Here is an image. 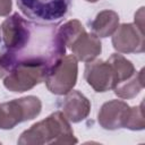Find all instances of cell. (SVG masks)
<instances>
[{
    "instance_id": "21",
    "label": "cell",
    "mask_w": 145,
    "mask_h": 145,
    "mask_svg": "<svg viewBox=\"0 0 145 145\" xmlns=\"http://www.w3.org/2000/svg\"><path fill=\"white\" fill-rule=\"evenodd\" d=\"M0 31H1V27H0ZM0 41H1V33H0Z\"/></svg>"
},
{
    "instance_id": "8",
    "label": "cell",
    "mask_w": 145,
    "mask_h": 145,
    "mask_svg": "<svg viewBox=\"0 0 145 145\" xmlns=\"http://www.w3.org/2000/svg\"><path fill=\"white\" fill-rule=\"evenodd\" d=\"M84 78L87 84L97 93H104L113 89L117 84L116 74L108 61L95 59L86 62Z\"/></svg>"
},
{
    "instance_id": "20",
    "label": "cell",
    "mask_w": 145,
    "mask_h": 145,
    "mask_svg": "<svg viewBox=\"0 0 145 145\" xmlns=\"http://www.w3.org/2000/svg\"><path fill=\"white\" fill-rule=\"evenodd\" d=\"M87 2H97L99 0H86Z\"/></svg>"
},
{
    "instance_id": "1",
    "label": "cell",
    "mask_w": 145,
    "mask_h": 145,
    "mask_svg": "<svg viewBox=\"0 0 145 145\" xmlns=\"http://www.w3.org/2000/svg\"><path fill=\"white\" fill-rule=\"evenodd\" d=\"M1 32L12 68L19 63L44 67L50 71L65 56L66 45L51 24H40L12 14L1 24Z\"/></svg>"
},
{
    "instance_id": "9",
    "label": "cell",
    "mask_w": 145,
    "mask_h": 145,
    "mask_svg": "<svg viewBox=\"0 0 145 145\" xmlns=\"http://www.w3.org/2000/svg\"><path fill=\"white\" fill-rule=\"evenodd\" d=\"M130 106L122 100H111L102 104L97 121L103 129L117 130L125 128Z\"/></svg>"
},
{
    "instance_id": "12",
    "label": "cell",
    "mask_w": 145,
    "mask_h": 145,
    "mask_svg": "<svg viewBox=\"0 0 145 145\" xmlns=\"http://www.w3.org/2000/svg\"><path fill=\"white\" fill-rule=\"evenodd\" d=\"M119 26V15L110 9L100 11L91 22L89 27L94 35L97 37L111 36Z\"/></svg>"
},
{
    "instance_id": "2",
    "label": "cell",
    "mask_w": 145,
    "mask_h": 145,
    "mask_svg": "<svg viewBox=\"0 0 145 145\" xmlns=\"http://www.w3.org/2000/svg\"><path fill=\"white\" fill-rule=\"evenodd\" d=\"M77 142L70 121L60 111H56L45 119L32 125L31 128L22 133L17 140L19 145H70Z\"/></svg>"
},
{
    "instance_id": "15",
    "label": "cell",
    "mask_w": 145,
    "mask_h": 145,
    "mask_svg": "<svg viewBox=\"0 0 145 145\" xmlns=\"http://www.w3.org/2000/svg\"><path fill=\"white\" fill-rule=\"evenodd\" d=\"M106 61L111 65L114 74H116L117 84L120 83V82H122V80H125V79H127V78H129L136 71L134 65L131 63V61L128 60V59H126L119 52L118 53H112Z\"/></svg>"
},
{
    "instance_id": "7",
    "label": "cell",
    "mask_w": 145,
    "mask_h": 145,
    "mask_svg": "<svg viewBox=\"0 0 145 145\" xmlns=\"http://www.w3.org/2000/svg\"><path fill=\"white\" fill-rule=\"evenodd\" d=\"M112 36V45L119 53H143L145 50L144 32L133 23L118 26Z\"/></svg>"
},
{
    "instance_id": "18",
    "label": "cell",
    "mask_w": 145,
    "mask_h": 145,
    "mask_svg": "<svg viewBox=\"0 0 145 145\" xmlns=\"http://www.w3.org/2000/svg\"><path fill=\"white\" fill-rule=\"evenodd\" d=\"M12 9V0H0V16H8Z\"/></svg>"
},
{
    "instance_id": "11",
    "label": "cell",
    "mask_w": 145,
    "mask_h": 145,
    "mask_svg": "<svg viewBox=\"0 0 145 145\" xmlns=\"http://www.w3.org/2000/svg\"><path fill=\"white\" fill-rule=\"evenodd\" d=\"M72 56L83 62L95 60L102 52V43L100 37L93 33L85 32L82 34L70 46Z\"/></svg>"
},
{
    "instance_id": "14",
    "label": "cell",
    "mask_w": 145,
    "mask_h": 145,
    "mask_svg": "<svg viewBox=\"0 0 145 145\" xmlns=\"http://www.w3.org/2000/svg\"><path fill=\"white\" fill-rule=\"evenodd\" d=\"M85 32V27L78 19H70L57 29V33L66 48H70L71 44Z\"/></svg>"
},
{
    "instance_id": "17",
    "label": "cell",
    "mask_w": 145,
    "mask_h": 145,
    "mask_svg": "<svg viewBox=\"0 0 145 145\" xmlns=\"http://www.w3.org/2000/svg\"><path fill=\"white\" fill-rule=\"evenodd\" d=\"M11 69H12V65H11L7 53L1 52L0 53V78L6 77Z\"/></svg>"
},
{
    "instance_id": "3",
    "label": "cell",
    "mask_w": 145,
    "mask_h": 145,
    "mask_svg": "<svg viewBox=\"0 0 145 145\" xmlns=\"http://www.w3.org/2000/svg\"><path fill=\"white\" fill-rule=\"evenodd\" d=\"M72 0H17L22 14L40 24H57L66 17Z\"/></svg>"
},
{
    "instance_id": "5",
    "label": "cell",
    "mask_w": 145,
    "mask_h": 145,
    "mask_svg": "<svg viewBox=\"0 0 145 145\" xmlns=\"http://www.w3.org/2000/svg\"><path fill=\"white\" fill-rule=\"evenodd\" d=\"M77 61L72 54H67L48 72L44 82L52 94L66 95L74 88L78 75Z\"/></svg>"
},
{
    "instance_id": "19",
    "label": "cell",
    "mask_w": 145,
    "mask_h": 145,
    "mask_svg": "<svg viewBox=\"0 0 145 145\" xmlns=\"http://www.w3.org/2000/svg\"><path fill=\"white\" fill-rule=\"evenodd\" d=\"M135 25L139 28V29H142L143 32H144V7H140L139 9H138V11L135 14Z\"/></svg>"
},
{
    "instance_id": "16",
    "label": "cell",
    "mask_w": 145,
    "mask_h": 145,
    "mask_svg": "<svg viewBox=\"0 0 145 145\" xmlns=\"http://www.w3.org/2000/svg\"><path fill=\"white\" fill-rule=\"evenodd\" d=\"M143 106L144 102H140L139 105L130 108L125 128H128L130 130H143L145 128V117Z\"/></svg>"
},
{
    "instance_id": "6",
    "label": "cell",
    "mask_w": 145,
    "mask_h": 145,
    "mask_svg": "<svg viewBox=\"0 0 145 145\" xmlns=\"http://www.w3.org/2000/svg\"><path fill=\"white\" fill-rule=\"evenodd\" d=\"M48 70L39 65L19 63L14 66L3 79V86L14 93H23L44 82Z\"/></svg>"
},
{
    "instance_id": "10",
    "label": "cell",
    "mask_w": 145,
    "mask_h": 145,
    "mask_svg": "<svg viewBox=\"0 0 145 145\" xmlns=\"http://www.w3.org/2000/svg\"><path fill=\"white\" fill-rule=\"evenodd\" d=\"M91 111L89 100L79 91L71 89L66 94L62 102V113L70 122H80L86 119Z\"/></svg>"
},
{
    "instance_id": "13",
    "label": "cell",
    "mask_w": 145,
    "mask_h": 145,
    "mask_svg": "<svg viewBox=\"0 0 145 145\" xmlns=\"http://www.w3.org/2000/svg\"><path fill=\"white\" fill-rule=\"evenodd\" d=\"M145 83H144V69L142 68L138 72L135 71L134 75H131L129 78L118 83L113 91L114 94L123 100H130L136 97L139 92L144 88Z\"/></svg>"
},
{
    "instance_id": "4",
    "label": "cell",
    "mask_w": 145,
    "mask_h": 145,
    "mask_svg": "<svg viewBox=\"0 0 145 145\" xmlns=\"http://www.w3.org/2000/svg\"><path fill=\"white\" fill-rule=\"evenodd\" d=\"M42 110V102L34 95L0 103V129H12L18 123L36 118Z\"/></svg>"
}]
</instances>
